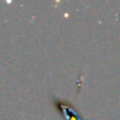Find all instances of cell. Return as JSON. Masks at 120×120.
<instances>
[{
  "mask_svg": "<svg viewBox=\"0 0 120 120\" xmlns=\"http://www.w3.org/2000/svg\"><path fill=\"white\" fill-rule=\"evenodd\" d=\"M54 106L56 107V109L60 112L63 116L65 115V118L67 120H81L79 119V114H73L74 113V107H72V105L70 102L63 101V100H55L54 101Z\"/></svg>",
  "mask_w": 120,
  "mask_h": 120,
  "instance_id": "obj_1",
  "label": "cell"
}]
</instances>
